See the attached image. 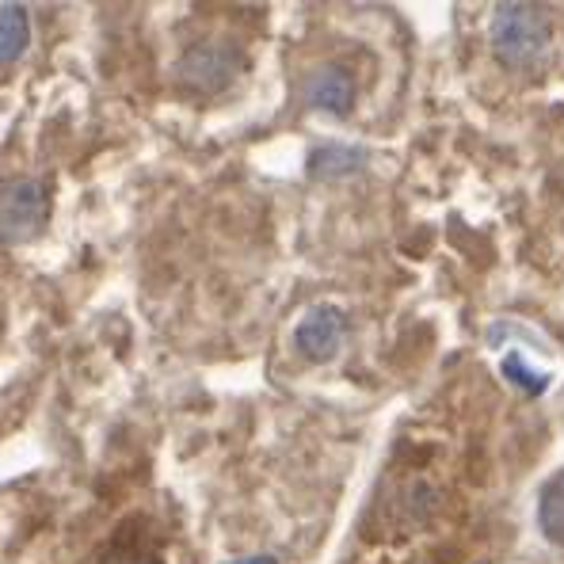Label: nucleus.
Here are the masks:
<instances>
[{"label":"nucleus","instance_id":"nucleus-1","mask_svg":"<svg viewBox=\"0 0 564 564\" xmlns=\"http://www.w3.org/2000/svg\"><path fill=\"white\" fill-rule=\"evenodd\" d=\"M488 43H492V54L500 65H508V69H534V65H542V57L550 54L553 20L542 4L508 0V4L492 8Z\"/></svg>","mask_w":564,"mask_h":564},{"label":"nucleus","instance_id":"nucleus-2","mask_svg":"<svg viewBox=\"0 0 564 564\" xmlns=\"http://www.w3.org/2000/svg\"><path fill=\"white\" fill-rule=\"evenodd\" d=\"M50 221V184L20 176L0 184V245H31Z\"/></svg>","mask_w":564,"mask_h":564},{"label":"nucleus","instance_id":"nucleus-3","mask_svg":"<svg viewBox=\"0 0 564 564\" xmlns=\"http://www.w3.org/2000/svg\"><path fill=\"white\" fill-rule=\"evenodd\" d=\"M240 65H245V57H240V50L234 43H195L176 62V77L187 93L218 96L237 80Z\"/></svg>","mask_w":564,"mask_h":564},{"label":"nucleus","instance_id":"nucleus-4","mask_svg":"<svg viewBox=\"0 0 564 564\" xmlns=\"http://www.w3.org/2000/svg\"><path fill=\"white\" fill-rule=\"evenodd\" d=\"M344 339H347V313L339 310V305H328V302L305 310L302 321H297V328H294V347L310 362L336 359L339 347H344Z\"/></svg>","mask_w":564,"mask_h":564},{"label":"nucleus","instance_id":"nucleus-5","mask_svg":"<svg viewBox=\"0 0 564 564\" xmlns=\"http://www.w3.org/2000/svg\"><path fill=\"white\" fill-rule=\"evenodd\" d=\"M302 99H305V107L336 115V119L351 115V107H355L351 69H347V65H336V62H325V65H317V69H310L302 80Z\"/></svg>","mask_w":564,"mask_h":564},{"label":"nucleus","instance_id":"nucleus-6","mask_svg":"<svg viewBox=\"0 0 564 564\" xmlns=\"http://www.w3.org/2000/svg\"><path fill=\"white\" fill-rule=\"evenodd\" d=\"M362 164H367V149L328 141V145L313 149L305 169H310L313 180H344V176H351V172H359Z\"/></svg>","mask_w":564,"mask_h":564},{"label":"nucleus","instance_id":"nucleus-7","mask_svg":"<svg viewBox=\"0 0 564 564\" xmlns=\"http://www.w3.org/2000/svg\"><path fill=\"white\" fill-rule=\"evenodd\" d=\"M31 43V15L23 4H0V69L15 65Z\"/></svg>","mask_w":564,"mask_h":564},{"label":"nucleus","instance_id":"nucleus-8","mask_svg":"<svg viewBox=\"0 0 564 564\" xmlns=\"http://www.w3.org/2000/svg\"><path fill=\"white\" fill-rule=\"evenodd\" d=\"M538 527L553 545H564V469L553 473L538 496Z\"/></svg>","mask_w":564,"mask_h":564},{"label":"nucleus","instance_id":"nucleus-9","mask_svg":"<svg viewBox=\"0 0 564 564\" xmlns=\"http://www.w3.org/2000/svg\"><path fill=\"white\" fill-rule=\"evenodd\" d=\"M500 375H503V381H511V386H516L519 393H527V397H542L545 389H550V381H553L545 370L530 367L527 355L516 351V347H511V351L500 359Z\"/></svg>","mask_w":564,"mask_h":564},{"label":"nucleus","instance_id":"nucleus-10","mask_svg":"<svg viewBox=\"0 0 564 564\" xmlns=\"http://www.w3.org/2000/svg\"><path fill=\"white\" fill-rule=\"evenodd\" d=\"M104 564H161L156 557H149V553H130V550H122V553H111Z\"/></svg>","mask_w":564,"mask_h":564},{"label":"nucleus","instance_id":"nucleus-11","mask_svg":"<svg viewBox=\"0 0 564 564\" xmlns=\"http://www.w3.org/2000/svg\"><path fill=\"white\" fill-rule=\"evenodd\" d=\"M226 564H279V557H271V553H252V557H237Z\"/></svg>","mask_w":564,"mask_h":564}]
</instances>
